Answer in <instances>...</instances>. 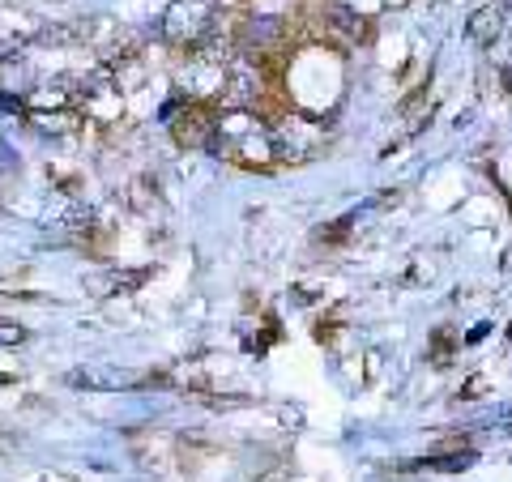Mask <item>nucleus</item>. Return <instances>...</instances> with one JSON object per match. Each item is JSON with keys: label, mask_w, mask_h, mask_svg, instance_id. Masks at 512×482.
<instances>
[{"label": "nucleus", "mask_w": 512, "mask_h": 482, "mask_svg": "<svg viewBox=\"0 0 512 482\" xmlns=\"http://www.w3.org/2000/svg\"><path fill=\"white\" fill-rule=\"evenodd\" d=\"M214 141V154L227 158V163H239V167H261L274 158V141H269V128L256 124V116L248 107H227L222 116L214 120L210 128Z\"/></svg>", "instance_id": "f257e3e1"}, {"label": "nucleus", "mask_w": 512, "mask_h": 482, "mask_svg": "<svg viewBox=\"0 0 512 482\" xmlns=\"http://www.w3.org/2000/svg\"><path fill=\"white\" fill-rule=\"evenodd\" d=\"M214 18H218L214 0H171L167 13H163V39L201 47L214 35Z\"/></svg>", "instance_id": "f03ea898"}, {"label": "nucleus", "mask_w": 512, "mask_h": 482, "mask_svg": "<svg viewBox=\"0 0 512 482\" xmlns=\"http://www.w3.org/2000/svg\"><path fill=\"white\" fill-rule=\"evenodd\" d=\"M73 86L69 82H43L26 94V107L30 111H64V107H73Z\"/></svg>", "instance_id": "7ed1b4c3"}, {"label": "nucleus", "mask_w": 512, "mask_h": 482, "mask_svg": "<svg viewBox=\"0 0 512 482\" xmlns=\"http://www.w3.org/2000/svg\"><path fill=\"white\" fill-rule=\"evenodd\" d=\"M504 30H508V18H504V9H495V5L478 9L474 18H470V39L474 43H495Z\"/></svg>", "instance_id": "20e7f679"}, {"label": "nucleus", "mask_w": 512, "mask_h": 482, "mask_svg": "<svg viewBox=\"0 0 512 482\" xmlns=\"http://www.w3.org/2000/svg\"><path fill=\"white\" fill-rule=\"evenodd\" d=\"M73 389H124V376H111V372H73L69 376Z\"/></svg>", "instance_id": "39448f33"}, {"label": "nucleus", "mask_w": 512, "mask_h": 482, "mask_svg": "<svg viewBox=\"0 0 512 482\" xmlns=\"http://www.w3.org/2000/svg\"><path fill=\"white\" fill-rule=\"evenodd\" d=\"M329 22H338V26L346 30V39H363V18H355V13H350V9L333 5V9H329Z\"/></svg>", "instance_id": "423d86ee"}, {"label": "nucleus", "mask_w": 512, "mask_h": 482, "mask_svg": "<svg viewBox=\"0 0 512 482\" xmlns=\"http://www.w3.org/2000/svg\"><path fill=\"white\" fill-rule=\"evenodd\" d=\"M9 56H13V39H9V35H0V64H5Z\"/></svg>", "instance_id": "0eeeda50"}, {"label": "nucleus", "mask_w": 512, "mask_h": 482, "mask_svg": "<svg viewBox=\"0 0 512 482\" xmlns=\"http://www.w3.org/2000/svg\"><path fill=\"white\" fill-rule=\"evenodd\" d=\"M0 384H5V380H0Z\"/></svg>", "instance_id": "6e6552de"}]
</instances>
